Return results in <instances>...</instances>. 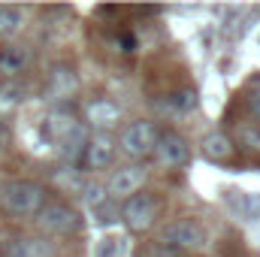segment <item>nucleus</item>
I'll return each mask as SVG.
<instances>
[{"instance_id": "f257e3e1", "label": "nucleus", "mask_w": 260, "mask_h": 257, "mask_svg": "<svg viewBox=\"0 0 260 257\" xmlns=\"http://www.w3.org/2000/svg\"><path fill=\"white\" fill-rule=\"evenodd\" d=\"M43 133L58 145V151L64 154V160L70 164H82V154H85V145H88V127L85 121L67 109V106H55L46 118H43Z\"/></svg>"}, {"instance_id": "f03ea898", "label": "nucleus", "mask_w": 260, "mask_h": 257, "mask_svg": "<svg viewBox=\"0 0 260 257\" xmlns=\"http://www.w3.org/2000/svg\"><path fill=\"white\" fill-rule=\"evenodd\" d=\"M49 194L40 182H30V179H15V182H6L0 188V203L3 209H9L12 215H40V209L49 203L46 200Z\"/></svg>"}, {"instance_id": "7ed1b4c3", "label": "nucleus", "mask_w": 260, "mask_h": 257, "mask_svg": "<svg viewBox=\"0 0 260 257\" xmlns=\"http://www.w3.org/2000/svg\"><path fill=\"white\" fill-rule=\"evenodd\" d=\"M160 245L164 248H173V251H188V254H197L209 245V233L206 227L194 221V218H176L170 221L164 230H160Z\"/></svg>"}, {"instance_id": "20e7f679", "label": "nucleus", "mask_w": 260, "mask_h": 257, "mask_svg": "<svg viewBox=\"0 0 260 257\" xmlns=\"http://www.w3.org/2000/svg\"><path fill=\"white\" fill-rule=\"evenodd\" d=\"M157 136H160V127L154 121H145V118L142 121H130L127 127L121 130V136H118V148L133 164H142V160H148L154 154Z\"/></svg>"}, {"instance_id": "39448f33", "label": "nucleus", "mask_w": 260, "mask_h": 257, "mask_svg": "<svg viewBox=\"0 0 260 257\" xmlns=\"http://www.w3.org/2000/svg\"><path fill=\"white\" fill-rule=\"evenodd\" d=\"M157 218H160V200H157V194H151V191L133 194V197L124 200V206H121V221L127 224L130 233L151 230L157 224Z\"/></svg>"}, {"instance_id": "423d86ee", "label": "nucleus", "mask_w": 260, "mask_h": 257, "mask_svg": "<svg viewBox=\"0 0 260 257\" xmlns=\"http://www.w3.org/2000/svg\"><path fill=\"white\" fill-rule=\"evenodd\" d=\"M37 227L49 236H70L82 227V215L70 203H46L37 215Z\"/></svg>"}, {"instance_id": "0eeeda50", "label": "nucleus", "mask_w": 260, "mask_h": 257, "mask_svg": "<svg viewBox=\"0 0 260 257\" xmlns=\"http://www.w3.org/2000/svg\"><path fill=\"white\" fill-rule=\"evenodd\" d=\"M154 164L164 170H182L191 160V145L179 130H160L157 145H154Z\"/></svg>"}, {"instance_id": "6e6552de", "label": "nucleus", "mask_w": 260, "mask_h": 257, "mask_svg": "<svg viewBox=\"0 0 260 257\" xmlns=\"http://www.w3.org/2000/svg\"><path fill=\"white\" fill-rule=\"evenodd\" d=\"M145 179H148V170H145L142 164L118 167V170H112L109 179H106V194H109V200H127V197L142 191Z\"/></svg>"}, {"instance_id": "1a4fd4ad", "label": "nucleus", "mask_w": 260, "mask_h": 257, "mask_svg": "<svg viewBox=\"0 0 260 257\" xmlns=\"http://www.w3.org/2000/svg\"><path fill=\"white\" fill-rule=\"evenodd\" d=\"M115 151H118V142L109 133H91L88 136V145H85V154H82V167L88 173L109 170L115 164Z\"/></svg>"}, {"instance_id": "9d476101", "label": "nucleus", "mask_w": 260, "mask_h": 257, "mask_svg": "<svg viewBox=\"0 0 260 257\" xmlns=\"http://www.w3.org/2000/svg\"><path fill=\"white\" fill-rule=\"evenodd\" d=\"M85 124L94 127L97 133H109L112 127L121 124V106L109 97H97L85 103Z\"/></svg>"}, {"instance_id": "9b49d317", "label": "nucleus", "mask_w": 260, "mask_h": 257, "mask_svg": "<svg viewBox=\"0 0 260 257\" xmlns=\"http://www.w3.org/2000/svg\"><path fill=\"white\" fill-rule=\"evenodd\" d=\"M76 91H79V73L70 64L52 67V73H49V79H46V94H49V100L64 103L70 97H76Z\"/></svg>"}, {"instance_id": "f8f14e48", "label": "nucleus", "mask_w": 260, "mask_h": 257, "mask_svg": "<svg viewBox=\"0 0 260 257\" xmlns=\"http://www.w3.org/2000/svg\"><path fill=\"white\" fill-rule=\"evenodd\" d=\"M3 257H55V245L43 236H18L6 242Z\"/></svg>"}, {"instance_id": "ddd939ff", "label": "nucleus", "mask_w": 260, "mask_h": 257, "mask_svg": "<svg viewBox=\"0 0 260 257\" xmlns=\"http://www.w3.org/2000/svg\"><path fill=\"white\" fill-rule=\"evenodd\" d=\"M200 151H203V157H206V160H212V164H224V160H230V157H233L236 145H233V139H230L224 130H212V133H206V136H203Z\"/></svg>"}, {"instance_id": "4468645a", "label": "nucleus", "mask_w": 260, "mask_h": 257, "mask_svg": "<svg viewBox=\"0 0 260 257\" xmlns=\"http://www.w3.org/2000/svg\"><path fill=\"white\" fill-rule=\"evenodd\" d=\"M30 61V55H27V49H21V46H3L0 49V73L3 76H18V73H24V67Z\"/></svg>"}, {"instance_id": "2eb2a0df", "label": "nucleus", "mask_w": 260, "mask_h": 257, "mask_svg": "<svg viewBox=\"0 0 260 257\" xmlns=\"http://www.w3.org/2000/svg\"><path fill=\"white\" fill-rule=\"evenodd\" d=\"M164 109H167V112H179V115L194 112V109H197V91H194V88H182V91L167 94Z\"/></svg>"}, {"instance_id": "dca6fc26", "label": "nucleus", "mask_w": 260, "mask_h": 257, "mask_svg": "<svg viewBox=\"0 0 260 257\" xmlns=\"http://www.w3.org/2000/svg\"><path fill=\"white\" fill-rule=\"evenodd\" d=\"M82 200H85V206H88V209L100 212V209L109 203L106 185H100V182H88V185H85V191H82Z\"/></svg>"}, {"instance_id": "f3484780", "label": "nucleus", "mask_w": 260, "mask_h": 257, "mask_svg": "<svg viewBox=\"0 0 260 257\" xmlns=\"http://www.w3.org/2000/svg\"><path fill=\"white\" fill-rule=\"evenodd\" d=\"M236 142L245 145L248 151H257L260 154V124H254V121L239 124V130H236Z\"/></svg>"}, {"instance_id": "a211bd4d", "label": "nucleus", "mask_w": 260, "mask_h": 257, "mask_svg": "<svg viewBox=\"0 0 260 257\" xmlns=\"http://www.w3.org/2000/svg\"><path fill=\"white\" fill-rule=\"evenodd\" d=\"M18 27H21V12L15 6H0V40L12 37Z\"/></svg>"}, {"instance_id": "6ab92c4d", "label": "nucleus", "mask_w": 260, "mask_h": 257, "mask_svg": "<svg viewBox=\"0 0 260 257\" xmlns=\"http://www.w3.org/2000/svg\"><path fill=\"white\" fill-rule=\"evenodd\" d=\"M58 182H61V188L70 191V194H82L85 191V185H88V182L82 179V170H73V167L58 173Z\"/></svg>"}, {"instance_id": "aec40b11", "label": "nucleus", "mask_w": 260, "mask_h": 257, "mask_svg": "<svg viewBox=\"0 0 260 257\" xmlns=\"http://www.w3.org/2000/svg\"><path fill=\"white\" fill-rule=\"evenodd\" d=\"M257 82H260V76H257Z\"/></svg>"}]
</instances>
